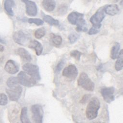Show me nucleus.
Wrapping results in <instances>:
<instances>
[{
    "mask_svg": "<svg viewBox=\"0 0 123 123\" xmlns=\"http://www.w3.org/2000/svg\"><path fill=\"white\" fill-rule=\"evenodd\" d=\"M100 107V103L98 99L96 97L92 98L86 108V118L90 120L95 119L98 116Z\"/></svg>",
    "mask_w": 123,
    "mask_h": 123,
    "instance_id": "f257e3e1",
    "label": "nucleus"
},
{
    "mask_svg": "<svg viewBox=\"0 0 123 123\" xmlns=\"http://www.w3.org/2000/svg\"><path fill=\"white\" fill-rule=\"evenodd\" d=\"M77 84L78 86L87 91H92L95 88L94 82L88 77L87 74L85 73H82L80 74L77 80Z\"/></svg>",
    "mask_w": 123,
    "mask_h": 123,
    "instance_id": "f03ea898",
    "label": "nucleus"
},
{
    "mask_svg": "<svg viewBox=\"0 0 123 123\" xmlns=\"http://www.w3.org/2000/svg\"><path fill=\"white\" fill-rule=\"evenodd\" d=\"M17 78L19 83L25 86L32 87L37 83V80L25 71H21Z\"/></svg>",
    "mask_w": 123,
    "mask_h": 123,
    "instance_id": "7ed1b4c3",
    "label": "nucleus"
},
{
    "mask_svg": "<svg viewBox=\"0 0 123 123\" xmlns=\"http://www.w3.org/2000/svg\"><path fill=\"white\" fill-rule=\"evenodd\" d=\"M12 37L15 43L22 46H26L30 42V37L29 35L22 30L14 32Z\"/></svg>",
    "mask_w": 123,
    "mask_h": 123,
    "instance_id": "20e7f679",
    "label": "nucleus"
},
{
    "mask_svg": "<svg viewBox=\"0 0 123 123\" xmlns=\"http://www.w3.org/2000/svg\"><path fill=\"white\" fill-rule=\"evenodd\" d=\"M22 68L25 72L32 76L36 80H40L41 77L38 66L32 63H27L23 66Z\"/></svg>",
    "mask_w": 123,
    "mask_h": 123,
    "instance_id": "39448f33",
    "label": "nucleus"
},
{
    "mask_svg": "<svg viewBox=\"0 0 123 123\" xmlns=\"http://www.w3.org/2000/svg\"><path fill=\"white\" fill-rule=\"evenodd\" d=\"M31 111L34 123H42L44 113L42 107L38 104H35L31 106Z\"/></svg>",
    "mask_w": 123,
    "mask_h": 123,
    "instance_id": "423d86ee",
    "label": "nucleus"
},
{
    "mask_svg": "<svg viewBox=\"0 0 123 123\" xmlns=\"http://www.w3.org/2000/svg\"><path fill=\"white\" fill-rule=\"evenodd\" d=\"M6 92L11 100L16 101L21 97L22 92V87L20 85H18L10 88L9 89H7Z\"/></svg>",
    "mask_w": 123,
    "mask_h": 123,
    "instance_id": "0eeeda50",
    "label": "nucleus"
},
{
    "mask_svg": "<svg viewBox=\"0 0 123 123\" xmlns=\"http://www.w3.org/2000/svg\"><path fill=\"white\" fill-rule=\"evenodd\" d=\"M115 88L112 87H104L100 91L103 99L107 103H110L114 100Z\"/></svg>",
    "mask_w": 123,
    "mask_h": 123,
    "instance_id": "6e6552de",
    "label": "nucleus"
},
{
    "mask_svg": "<svg viewBox=\"0 0 123 123\" xmlns=\"http://www.w3.org/2000/svg\"><path fill=\"white\" fill-rule=\"evenodd\" d=\"M105 12H104V7H101L91 17L90 22L93 25H101V23L105 18Z\"/></svg>",
    "mask_w": 123,
    "mask_h": 123,
    "instance_id": "1a4fd4ad",
    "label": "nucleus"
},
{
    "mask_svg": "<svg viewBox=\"0 0 123 123\" xmlns=\"http://www.w3.org/2000/svg\"><path fill=\"white\" fill-rule=\"evenodd\" d=\"M25 6L26 13L29 16H36L37 13V8L36 3L31 0H21Z\"/></svg>",
    "mask_w": 123,
    "mask_h": 123,
    "instance_id": "9d476101",
    "label": "nucleus"
},
{
    "mask_svg": "<svg viewBox=\"0 0 123 123\" xmlns=\"http://www.w3.org/2000/svg\"><path fill=\"white\" fill-rule=\"evenodd\" d=\"M78 74V70L74 65H69L66 67L62 71L63 76L69 79H74Z\"/></svg>",
    "mask_w": 123,
    "mask_h": 123,
    "instance_id": "9b49d317",
    "label": "nucleus"
},
{
    "mask_svg": "<svg viewBox=\"0 0 123 123\" xmlns=\"http://www.w3.org/2000/svg\"><path fill=\"white\" fill-rule=\"evenodd\" d=\"M4 69L9 74H15L18 72L19 67L18 64L15 61L9 60L6 63Z\"/></svg>",
    "mask_w": 123,
    "mask_h": 123,
    "instance_id": "f8f14e48",
    "label": "nucleus"
},
{
    "mask_svg": "<svg viewBox=\"0 0 123 123\" xmlns=\"http://www.w3.org/2000/svg\"><path fill=\"white\" fill-rule=\"evenodd\" d=\"M83 19H84V14L76 12H71L67 17L68 22L74 25H76Z\"/></svg>",
    "mask_w": 123,
    "mask_h": 123,
    "instance_id": "ddd939ff",
    "label": "nucleus"
},
{
    "mask_svg": "<svg viewBox=\"0 0 123 123\" xmlns=\"http://www.w3.org/2000/svg\"><path fill=\"white\" fill-rule=\"evenodd\" d=\"M28 47L34 49L37 56L41 55L43 51L42 45L39 42L36 40L30 41L28 44Z\"/></svg>",
    "mask_w": 123,
    "mask_h": 123,
    "instance_id": "4468645a",
    "label": "nucleus"
},
{
    "mask_svg": "<svg viewBox=\"0 0 123 123\" xmlns=\"http://www.w3.org/2000/svg\"><path fill=\"white\" fill-rule=\"evenodd\" d=\"M119 8L116 4H110L104 7V12L105 13L114 16L117 14L119 12Z\"/></svg>",
    "mask_w": 123,
    "mask_h": 123,
    "instance_id": "2eb2a0df",
    "label": "nucleus"
},
{
    "mask_svg": "<svg viewBox=\"0 0 123 123\" xmlns=\"http://www.w3.org/2000/svg\"><path fill=\"white\" fill-rule=\"evenodd\" d=\"M17 53L23 60L25 61L30 62L32 59L31 55L27 50L24 48H19L17 50Z\"/></svg>",
    "mask_w": 123,
    "mask_h": 123,
    "instance_id": "dca6fc26",
    "label": "nucleus"
},
{
    "mask_svg": "<svg viewBox=\"0 0 123 123\" xmlns=\"http://www.w3.org/2000/svg\"><path fill=\"white\" fill-rule=\"evenodd\" d=\"M42 5L45 11L51 12L55 8L56 2L54 0H43Z\"/></svg>",
    "mask_w": 123,
    "mask_h": 123,
    "instance_id": "f3484780",
    "label": "nucleus"
},
{
    "mask_svg": "<svg viewBox=\"0 0 123 123\" xmlns=\"http://www.w3.org/2000/svg\"><path fill=\"white\" fill-rule=\"evenodd\" d=\"M15 3L13 0H5L4 2V8L7 13L10 16H13L14 15L12 8L14 7Z\"/></svg>",
    "mask_w": 123,
    "mask_h": 123,
    "instance_id": "a211bd4d",
    "label": "nucleus"
},
{
    "mask_svg": "<svg viewBox=\"0 0 123 123\" xmlns=\"http://www.w3.org/2000/svg\"><path fill=\"white\" fill-rule=\"evenodd\" d=\"M50 41L53 46L59 47L62 44V39L60 35L52 33L50 35Z\"/></svg>",
    "mask_w": 123,
    "mask_h": 123,
    "instance_id": "6ab92c4d",
    "label": "nucleus"
},
{
    "mask_svg": "<svg viewBox=\"0 0 123 123\" xmlns=\"http://www.w3.org/2000/svg\"><path fill=\"white\" fill-rule=\"evenodd\" d=\"M117 61L115 63L114 67L116 71H119L123 69V50L121 49L117 58Z\"/></svg>",
    "mask_w": 123,
    "mask_h": 123,
    "instance_id": "aec40b11",
    "label": "nucleus"
},
{
    "mask_svg": "<svg viewBox=\"0 0 123 123\" xmlns=\"http://www.w3.org/2000/svg\"><path fill=\"white\" fill-rule=\"evenodd\" d=\"M120 44L118 42H116L114 43L113 46L112 47L111 50V58L115 60L117 59L119 52H120Z\"/></svg>",
    "mask_w": 123,
    "mask_h": 123,
    "instance_id": "412c9836",
    "label": "nucleus"
},
{
    "mask_svg": "<svg viewBox=\"0 0 123 123\" xmlns=\"http://www.w3.org/2000/svg\"><path fill=\"white\" fill-rule=\"evenodd\" d=\"M20 120L22 123H31L28 117L27 108L25 107L22 108L20 114Z\"/></svg>",
    "mask_w": 123,
    "mask_h": 123,
    "instance_id": "4be33fe9",
    "label": "nucleus"
},
{
    "mask_svg": "<svg viewBox=\"0 0 123 123\" xmlns=\"http://www.w3.org/2000/svg\"><path fill=\"white\" fill-rule=\"evenodd\" d=\"M43 19L45 22L51 25H58L59 24V21L58 20L53 18L49 15H43Z\"/></svg>",
    "mask_w": 123,
    "mask_h": 123,
    "instance_id": "5701e85b",
    "label": "nucleus"
},
{
    "mask_svg": "<svg viewBox=\"0 0 123 123\" xmlns=\"http://www.w3.org/2000/svg\"><path fill=\"white\" fill-rule=\"evenodd\" d=\"M76 25L75 29L77 32H86L87 31V24L84 19H82Z\"/></svg>",
    "mask_w": 123,
    "mask_h": 123,
    "instance_id": "b1692460",
    "label": "nucleus"
},
{
    "mask_svg": "<svg viewBox=\"0 0 123 123\" xmlns=\"http://www.w3.org/2000/svg\"><path fill=\"white\" fill-rule=\"evenodd\" d=\"M19 82L17 77L12 76L9 77L6 82V84L7 86L9 88H11L15 86L19 85Z\"/></svg>",
    "mask_w": 123,
    "mask_h": 123,
    "instance_id": "393cba45",
    "label": "nucleus"
},
{
    "mask_svg": "<svg viewBox=\"0 0 123 123\" xmlns=\"http://www.w3.org/2000/svg\"><path fill=\"white\" fill-rule=\"evenodd\" d=\"M45 34L46 29L44 27H40L37 29L34 33V36L37 39H40L43 37Z\"/></svg>",
    "mask_w": 123,
    "mask_h": 123,
    "instance_id": "a878e982",
    "label": "nucleus"
},
{
    "mask_svg": "<svg viewBox=\"0 0 123 123\" xmlns=\"http://www.w3.org/2000/svg\"><path fill=\"white\" fill-rule=\"evenodd\" d=\"M101 25H93L92 27L89 30L88 32V34L89 35H95L99 32Z\"/></svg>",
    "mask_w": 123,
    "mask_h": 123,
    "instance_id": "bb28decb",
    "label": "nucleus"
},
{
    "mask_svg": "<svg viewBox=\"0 0 123 123\" xmlns=\"http://www.w3.org/2000/svg\"><path fill=\"white\" fill-rule=\"evenodd\" d=\"M80 35L76 33L70 34L68 36V39L71 44H74L79 38Z\"/></svg>",
    "mask_w": 123,
    "mask_h": 123,
    "instance_id": "cd10ccee",
    "label": "nucleus"
},
{
    "mask_svg": "<svg viewBox=\"0 0 123 123\" xmlns=\"http://www.w3.org/2000/svg\"><path fill=\"white\" fill-rule=\"evenodd\" d=\"M28 22L29 24H34L37 26L41 25L44 23L43 20L39 18H29Z\"/></svg>",
    "mask_w": 123,
    "mask_h": 123,
    "instance_id": "c85d7f7f",
    "label": "nucleus"
},
{
    "mask_svg": "<svg viewBox=\"0 0 123 123\" xmlns=\"http://www.w3.org/2000/svg\"><path fill=\"white\" fill-rule=\"evenodd\" d=\"M82 53L77 50H74L71 51L70 56L72 57H74L77 61H79L80 59Z\"/></svg>",
    "mask_w": 123,
    "mask_h": 123,
    "instance_id": "c756f323",
    "label": "nucleus"
},
{
    "mask_svg": "<svg viewBox=\"0 0 123 123\" xmlns=\"http://www.w3.org/2000/svg\"><path fill=\"white\" fill-rule=\"evenodd\" d=\"M8 103V98L7 96L4 93H0V105H5Z\"/></svg>",
    "mask_w": 123,
    "mask_h": 123,
    "instance_id": "7c9ffc66",
    "label": "nucleus"
},
{
    "mask_svg": "<svg viewBox=\"0 0 123 123\" xmlns=\"http://www.w3.org/2000/svg\"><path fill=\"white\" fill-rule=\"evenodd\" d=\"M64 64V62L63 60L61 61L58 63L56 67V70H55L56 72H60V71H61V69H62V67L63 66Z\"/></svg>",
    "mask_w": 123,
    "mask_h": 123,
    "instance_id": "2f4dec72",
    "label": "nucleus"
},
{
    "mask_svg": "<svg viewBox=\"0 0 123 123\" xmlns=\"http://www.w3.org/2000/svg\"><path fill=\"white\" fill-rule=\"evenodd\" d=\"M4 47L0 44V52H2L4 50Z\"/></svg>",
    "mask_w": 123,
    "mask_h": 123,
    "instance_id": "473e14b6",
    "label": "nucleus"
},
{
    "mask_svg": "<svg viewBox=\"0 0 123 123\" xmlns=\"http://www.w3.org/2000/svg\"><path fill=\"white\" fill-rule=\"evenodd\" d=\"M0 42H1V43H3V44L5 43V41H4L3 39H2L1 37H0Z\"/></svg>",
    "mask_w": 123,
    "mask_h": 123,
    "instance_id": "72a5a7b5",
    "label": "nucleus"
},
{
    "mask_svg": "<svg viewBox=\"0 0 123 123\" xmlns=\"http://www.w3.org/2000/svg\"><path fill=\"white\" fill-rule=\"evenodd\" d=\"M100 123L99 122H95V123Z\"/></svg>",
    "mask_w": 123,
    "mask_h": 123,
    "instance_id": "f704fd0d",
    "label": "nucleus"
},
{
    "mask_svg": "<svg viewBox=\"0 0 123 123\" xmlns=\"http://www.w3.org/2000/svg\"><path fill=\"white\" fill-rule=\"evenodd\" d=\"M115 1H116V2H117V1H118L119 0H114Z\"/></svg>",
    "mask_w": 123,
    "mask_h": 123,
    "instance_id": "c9c22d12",
    "label": "nucleus"
}]
</instances>
